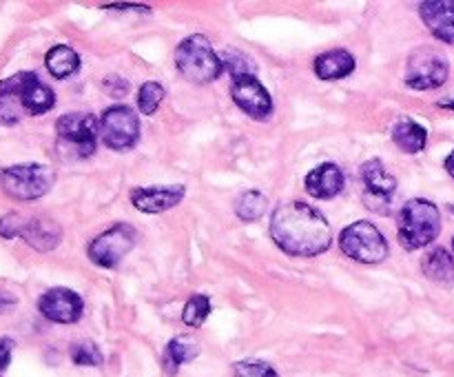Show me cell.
Segmentation results:
<instances>
[{
    "instance_id": "cell-18",
    "label": "cell",
    "mask_w": 454,
    "mask_h": 377,
    "mask_svg": "<svg viewBox=\"0 0 454 377\" xmlns=\"http://www.w3.org/2000/svg\"><path fill=\"white\" fill-rule=\"evenodd\" d=\"M313 65L319 80H341L353 74L355 67H357V60L346 49H333V51H326L315 58Z\"/></svg>"
},
{
    "instance_id": "cell-19",
    "label": "cell",
    "mask_w": 454,
    "mask_h": 377,
    "mask_svg": "<svg viewBox=\"0 0 454 377\" xmlns=\"http://www.w3.org/2000/svg\"><path fill=\"white\" fill-rule=\"evenodd\" d=\"M421 271L430 282L439 284V287H454V257L443 247L426 253L424 260H421Z\"/></svg>"
},
{
    "instance_id": "cell-26",
    "label": "cell",
    "mask_w": 454,
    "mask_h": 377,
    "mask_svg": "<svg viewBox=\"0 0 454 377\" xmlns=\"http://www.w3.org/2000/svg\"><path fill=\"white\" fill-rule=\"evenodd\" d=\"M71 359H74V364H78V366H100L102 362H105V355H102V350L98 349L96 342L91 340H82V342H75L74 346H71Z\"/></svg>"
},
{
    "instance_id": "cell-7",
    "label": "cell",
    "mask_w": 454,
    "mask_h": 377,
    "mask_svg": "<svg viewBox=\"0 0 454 377\" xmlns=\"http://www.w3.org/2000/svg\"><path fill=\"white\" fill-rule=\"evenodd\" d=\"M359 182H362V200L366 208L388 216L390 204H393L395 191H397V180L393 173L386 171L381 160H368L359 169Z\"/></svg>"
},
{
    "instance_id": "cell-22",
    "label": "cell",
    "mask_w": 454,
    "mask_h": 377,
    "mask_svg": "<svg viewBox=\"0 0 454 377\" xmlns=\"http://www.w3.org/2000/svg\"><path fill=\"white\" fill-rule=\"evenodd\" d=\"M44 65H47L49 74L58 80H65L74 75L80 69V56L69 47V44H56L44 56Z\"/></svg>"
},
{
    "instance_id": "cell-3",
    "label": "cell",
    "mask_w": 454,
    "mask_h": 377,
    "mask_svg": "<svg viewBox=\"0 0 454 377\" xmlns=\"http://www.w3.org/2000/svg\"><path fill=\"white\" fill-rule=\"evenodd\" d=\"M176 67L189 82L195 84L215 82L224 71L222 58L213 51L211 40L202 34L189 35L177 44Z\"/></svg>"
},
{
    "instance_id": "cell-16",
    "label": "cell",
    "mask_w": 454,
    "mask_h": 377,
    "mask_svg": "<svg viewBox=\"0 0 454 377\" xmlns=\"http://www.w3.org/2000/svg\"><path fill=\"white\" fill-rule=\"evenodd\" d=\"M344 185V171H341L335 162L319 164V167H315L304 180L309 195H313V198L317 200H333L335 195L341 193Z\"/></svg>"
},
{
    "instance_id": "cell-25",
    "label": "cell",
    "mask_w": 454,
    "mask_h": 377,
    "mask_svg": "<svg viewBox=\"0 0 454 377\" xmlns=\"http://www.w3.org/2000/svg\"><path fill=\"white\" fill-rule=\"evenodd\" d=\"M164 100V87L158 82V80H146L145 84L137 91V109L140 114L151 115L158 111V106L162 105Z\"/></svg>"
},
{
    "instance_id": "cell-34",
    "label": "cell",
    "mask_w": 454,
    "mask_h": 377,
    "mask_svg": "<svg viewBox=\"0 0 454 377\" xmlns=\"http://www.w3.org/2000/svg\"><path fill=\"white\" fill-rule=\"evenodd\" d=\"M446 171L450 173V177L454 180V151L446 158Z\"/></svg>"
},
{
    "instance_id": "cell-28",
    "label": "cell",
    "mask_w": 454,
    "mask_h": 377,
    "mask_svg": "<svg viewBox=\"0 0 454 377\" xmlns=\"http://www.w3.org/2000/svg\"><path fill=\"white\" fill-rule=\"evenodd\" d=\"M222 65H224V69L231 71V75H233V78L235 75H244V74L255 75V67H253L251 62H248L247 58L238 51H226L224 56H222Z\"/></svg>"
},
{
    "instance_id": "cell-12",
    "label": "cell",
    "mask_w": 454,
    "mask_h": 377,
    "mask_svg": "<svg viewBox=\"0 0 454 377\" xmlns=\"http://www.w3.org/2000/svg\"><path fill=\"white\" fill-rule=\"evenodd\" d=\"M231 98L253 120H266L273 114V100H270L269 89L253 74L235 75L231 82Z\"/></svg>"
},
{
    "instance_id": "cell-4",
    "label": "cell",
    "mask_w": 454,
    "mask_h": 377,
    "mask_svg": "<svg viewBox=\"0 0 454 377\" xmlns=\"http://www.w3.org/2000/svg\"><path fill=\"white\" fill-rule=\"evenodd\" d=\"M56 182V173L44 164H13L0 171V186L4 193L20 202L38 200L49 193V189Z\"/></svg>"
},
{
    "instance_id": "cell-31",
    "label": "cell",
    "mask_w": 454,
    "mask_h": 377,
    "mask_svg": "<svg viewBox=\"0 0 454 377\" xmlns=\"http://www.w3.org/2000/svg\"><path fill=\"white\" fill-rule=\"evenodd\" d=\"M13 340L12 337H0V373L9 366L12 362V353H13Z\"/></svg>"
},
{
    "instance_id": "cell-27",
    "label": "cell",
    "mask_w": 454,
    "mask_h": 377,
    "mask_svg": "<svg viewBox=\"0 0 454 377\" xmlns=\"http://www.w3.org/2000/svg\"><path fill=\"white\" fill-rule=\"evenodd\" d=\"M233 375L235 377H279L278 371H275L269 362H262V359H242V362H235Z\"/></svg>"
},
{
    "instance_id": "cell-2",
    "label": "cell",
    "mask_w": 454,
    "mask_h": 377,
    "mask_svg": "<svg viewBox=\"0 0 454 377\" xmlns=\"http://www.w3.org/2000/svg\"><path fill=\"white\" fill-rule=\"evenodd\" d=\"M439 233H442V213L437 204L424 198H412L403 204L399 211L397 235L399 244L406 251L428 247L439 238Z\"/></svg>"
},
{
    "instance_id": "cell-24",
    "label": "cell",
    "mask_w": 454,
    "mask_h": 377,
    "mask_svg": "<svg viewBox=\"0 0 454 377\" xmlns=\"http://www.w3.org/2000/svg\"><path fill=\"white\" fill-rule=\"evenodd\" d=\"M208 313H211V300L202 293H195L193 297H189V302L184 304L182 310V322L191 328H200L207 322Z\"/></svg>"
},
{
    "instance_id": "cell-11",
    "label": "cell",
    "mask_w": 454,
    "mask_h": 377,
    "mask_svg": "<svg viewBox=\"0 0 454 377\" xmlns=\"http://www.w3.org/2000/svg\"><path fill=\"white\" fill-rule=\"evenodd\" d=\"M12 91H16V96L20 98V105L25 109L27 115H40L47 114L49 109H53L56 105V93L51 87L43 82L35 74L31 71H20V74L12 75V78H4Z\"/></svg>"
},
{
    "instance_id": "cell-15",
    "label": "cell",
    "mask_w": 454,
    "mask_h": 377,
    "mask_svg": "<svg viewBox=\"0 0 454 377\" xmlns=\"http://www.w3.org/2000/svg\"><path fill=\"white\" fill-rule=\"evenodd\" d=\"M419 16L434 38L446 44H454V0H428V3H421Z\"/></svg>"
},
{
    "instance_id": "cell-9",
    "label": "cell",
    "mask_w": 454,
    "mask_h": 377,
    "mask_svg": "<svg viewBox=\"0 0 454 377\" xmlns=\"http://www.w3.org/2000/svg\"><path fill=\"white\" fill-rule=\"evenodd\" d=\"M100 131L102 140H105V145L109 149H133L137 145V140H140V118L127 105H114L109 109H105V114H102Z\"/></svg>"
},
{
    "instance_id": "cell-37",
    "label": "cell",
    "mask_w": 454,
    "mask_h": 377,
    "mask_svg": "<svg viewBox=\"0 0 454 377\" xmlns=\"http://www.w3.org/2000/svg\"><path fill=\"white\" fill-rule=\"evenodd\" d=\"M452 251H454V238H452Z\"/></svg>"
},
{
    "instance_id": "cell-5",
    "label": "cell",
    "mask_w": 454,
    "mask_h": 377,
    "mask_svg": "<svg viewBox=\"0 0 454 377\" xmlns=\"http://www.w3.org/2000/svg\"><path fill=\"white\" fill-rule=\"evenodd\" d=\"M340 248L344 255L362 264H380L390 253L384 233L368 220L346 226L340 233Z\"/></svg>"
},
{
    "instance_id": "cell-23",
    "label": "cell",
    "mask_w": 454,
    "mask_h": 377,
    "mask_svg": "<svg viewBox=\"0 0 454 377\" xmlns=\"http://www.w3.org/2000/svg\"><path fill=\"white\" fill-rule=\"evenodd\" d=\"M266 195L262 191L251 189L239 193V198L235 200V213H238L239 220L244 222H255L264 216L266 211Z\"/></svg>"
},
{
    "instance_id": "cell-10",
    "label": "cell",
    "mask_w": 454,
    "mask_h": 377,
    "mask_svg": "<svg viewBox=\"0 0 454 377\" xmlns=\"http://www.w3.org/2000/svg\"><path fill=\"white\" fill-rule=\"evenodd\" d=\"M98 127L100 122L93 114H65L58 118L56 133L62 145H69L74 153L87 158L96 151Z\"/></svg>"
},
{
    "instance_id": "cell-6",
    "label": "cell",
    "mask_w": 454,
    "mask_h": 377,
    "mask_svg": "<svg viewBox=\"0 0 454 377\" xmlns=\"http://www.w3.org/2000/svg\"><path fill=\"white\" fill-rule=\"evenodd\" d=\"M450 74V62L439 49L434 47H417L411 53L406 65V84L417 91H430L439 89L448 80Z\"/></svg>"
},
{
    "instance_id": "cell-1",
    "label": "cell",
    "mask_w": 454,
    "mask_h": 377,
    "mask_svg": "<svg viewBox=\"0 0 454 377\" xmlns=\"http://www.w3.org/2000/svg\"><path fill=\"white\" fill-rule=\"evenodd\" d=\"M270 238L288 255L315 257L331 248L333 229L317 208L293 200L279 204L270 216Z\"/></svg>"
},
{
    "instance_id": "cell-33",
    "label": "cell",
    "mask_w": 454,
    "mask_h": 377,
    "mask_svg": "<svg viewBox=\"0 0 454 377\" xmlns=\"http://www.w3.org/2000/svg\"><path fill=\"white\" fill-rule=\"evenodd\" d=\"M106 9H133V12H149V7H137V4H106Z\"/></svg>"
},
{
    "instance_id": "cell-30",
    "label": "cell",
    "mask_w": 454,
    "mask_h": 377,
    "mask_svg": "<svg viewBox=\"0 0 454 377\" xmlns=\"http://www.w3.org/2000/svg\"><path fill=\"white\" fill-rule=\"evenodd\" d=\"M102 87H105V91L114 98L127 96V91H129V82L127 80L118 78V75H111V78L102 80Z\"/></svg>"
},
{
    "instance_id": "cell-29",
    "label": "cell",
    "mask_w": 454,
    "mask_h": 377,
    "mask_svg": "<svg viewBox=\"0 0 454 377\" xmlns=\"http://www.w3.org/2000/svg\"><path fill=\"white\" fill-rule=\"evenodd\" d=\"M22 220H25V216H20V213H7V216L0 217V238H18V235H20Z\"/></svg>"
},
{
    "instance_id": "cell-14",
    "label": "cell",
    "mask_w": 454,
    "mask_h": 377,
    "mask_svg": "<svg viewBox=\"0 0 454 377\" xmlns=\"http://www.w3.org/2000/svg\"><path fill=\"white\" fill-rule=\"evenodd\" d=\"M131 204L142 213H164L184 198V186H137L131 191Z\"/></svg>"
},
{
    "instance_id": "cell-21",
    "label": "cell",
    "mask_w": 454,
    "mask_h": 377,
    "mask_svg": "<svg viewBox=\"0 0 454 377\" xmlns=\"http://www.w3.org/2000/svg\"><path fill=\"white\" fill-rule=\"evenodd\" d=\"M393 140L403 153L417 155L428 145V131L412 118H402L393 127Z\"/></svg>"
},
{
    "instance_id": "cell-8",
    "label": "cell",
    "mask_w": 454,
    "mask_h": 377,
    "mask_svg": "<svg viewBox=\"0 0 454 377\" xmlns=\"http://www.w3.org/2000/svg\"><path fill=\"white\" fill-rule=\"evenodd\" d=\"M133 244H136V229L127 222H118L89 244V260L102 269H115L131 253Z\"/></svg>"
},
{
    "instance_id": "cell-36",
    "label": "cell",
    "mask_w": 454,
    "mask_h": 377,
    "mask_svg": "<svg viewBox=\"0 0 454 377\" xmlns=\"http://www.w3.org/2000/svg\"><path fill=\"white\" fill-rule=\"evenodd\" d=\"M450 211H452V213H454V204H452V207H450Z\"/></svg>"
},
{
    "instance_id": "cell-35",
    "label": "cell",
    "mask_w": 454,
    "mask_h": 377,
    "mask_svg": "<svg viewBox=\"0 0 454 377\" xmlns=\"http://www.w3.org/2000/svg\"><path fill=\"white\" fill-rule=\"evenodd\" d=\"M439 106H442V109H450V111H454V100H446V102H439Z\"/></svg>"
},
{
    "instance_id": "cell-17",
    "label": "cell",
    "mask_w": 454,
    "mask_h": 377,
    "mask_svg": "<svg viewBox=\"0 0 454 377\" xmlns=\"http://www.w3.org/2000/svg\"><path fill=\"white\" fill-rule=\"evenodd\" d=\"M20 240H25L35 251H53L62 240V229L47 217H25L20 226Z\"/></svg>"
},
{
    "instance_id": "cell-13",
    "label": "cell",
    "mask_w": 454,
    "mask_h": 377,
    "mask_svg": "<svg viewBox=\"0 0 454 377\" xmlns=\"http://www.w3.org/2000/svg\"><path fill=\"white\" fill-rule=\"evenodd\" d=\"M38 310L49 319V322L56 324H75L82 318L84 302L82 297L75 291L65 287L49 288L40 295L38 300Z\"/></svg>"
},
{
    "instance_id": "cell-32",
    "label": "cell",
    "mask_w": 454,
    "mask_h": 377,
    "mask_svg": "<svg viewBox=\"0 0 454 377\" xmlns=\"http://www.w3.org/2000/svg\"><path fill=\"white\" fill-rule=\"evenodd\" d=\"M12 306H16V297L0 293V313H4V310L12 309Z\"/></svg>"
},
{
    "instance_id": "cell-20",
    "label": "cell",
    "mask_w": 454,
    "mask_h": 377,
    "mask_svg": "<svg viewBox=\"0 0 454 377\" xmlns=\"http://www.w3.org/2000/svg\"><path fill=\"white\" fill-rule=\"evenodd\" d=\"M198 355H200L198 340H193V337H189V335L173 337V340L168 342L167 349H164V353H162L164 373H167V375H171V377L177 375V371H180L182 364L193 362Z\"/></svg>"
}]
</instances>
